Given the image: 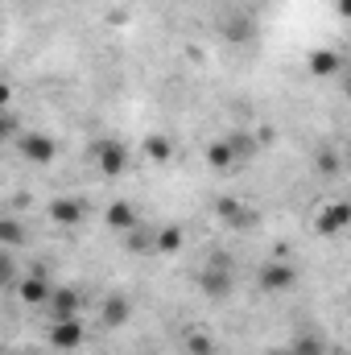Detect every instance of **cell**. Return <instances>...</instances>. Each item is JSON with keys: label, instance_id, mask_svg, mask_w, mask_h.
Listing matches in <instances>:
<instances>
[{"label": "cell", "instance_id": "obj_1", "mask_svg": "<svg viewBox=\"0 0 351 355\" xmlns=\"http://www.w3.org/2000/svg\"><path fill=\"white\" fill-rule=\"evenodd\" d=\"M4 132H8V120H4V116H0V137H4Z\"/></svg>", "mask_w": 351, "mask_h": 355}]
</instances>
